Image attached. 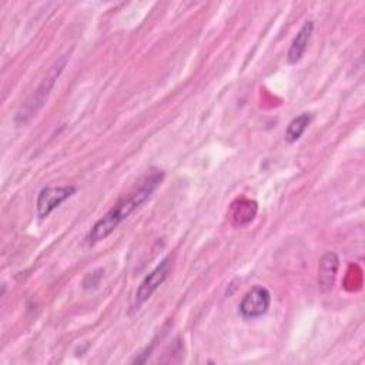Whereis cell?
<instances>
[{"instance_id": "cell-7", "label": "cell", "mask_w": 365, "mask_h": 365, "mask_svg": "<svg viewBox=\"0 0 365 365\" xmlns=\"http://www.w3.org/2000/svg\"><path fill=\"white\" fill-rule=\"evenodd\" d=\"M312 31H314V21L312 20L305 21L302 24V27L298 30V33L294 37V40L291 41L289 50L287 53V61L289 64H295L302 58L304 53L307 51V47H308L309 38L312 36Z\"/></svg>"}, {"instance_id": "cell-8", "label": "cell", "mask_w": 365, "mask_h": 365, "mask_svg": "<svg viewBox=\"0 0 365 365\" xmlns=\"http://www.w3.org/2000/svg\"><path fill=\"white\" fill-rule=\"evenodd\" d=\"M311 114L308 113H302L298 117L292 118L285 130V141L287 143H295L297 140L301 138V135L305 133V130L308 128V125L311 124Z\"/></svg>"}, {"instance_id": "cell-5", "label": "cell", "mask_w": 365, "mask_h": 365, "mask_svg": "<svg viewBox=\"0 0 365 365\" xmlns=\"http://www.w3.org/2000/svg\"><path fill=\"white\" fill-rule=\"evenodd\" d=\"M170 268H171L170 258H164L148 275H145V278L141 281V284L135 291L134 304H133L134 309L141 307L155 292V289L165 281V278L170 274Z\"/></svg>"}, {"instance_id": "cell-3", "label": "cell", "mask_w": 365, "mask_h": 365, "mask_svg": "<svg viewBox=\"0 0 365 365\" xmlns=\"http://www.w3.org/2000/svg\"><path fill=\"white\" fill-rule=\"evenodd\" d=\"M271 305V294L262 285L252 287L241 299L238 311L245 319H257L265 315Z\"/></svg>"}, {"instance_id": "cell-2", "label": "cell", "mask_w": 365, "mask_h": 365, "mask_svg": "<svg viewBox=\"0 0 365 365\" xmlns=\"http://www.w3.org/2000/svg\"><path fill=\"white\" fill-rule=\"evenodd\" d=\"M67 60H68V56L66 54V56H61V58H58V60L53 64V67L48 70L47 76L43 78V81H41V84L38 86V88H37V90L33 93V96L27 100L26 106L21 107V111H19V114H17V117H16V121H17V123H26L29 118H31V117L37 113V110H40V108L43 107V104H44V101H46V98H47L50 90L53 88L56 80H57L58 76L61 74V71H63V68H64Z\"/></svg>"}, {"instance_id": "cell-6", "label": "cell", "mask_w": 365, "mask_h": 365, "mask_svg": "<svg viewBox=\"0 0 365 365\" xmlns=\"http://www.w3.org/2000/svg\"><path fill=\"white\" fill-rule=\"evenodd\" d=\"M338 267L339 258L335 252L329 251L322 255L318 265V287L322 292H329L334 288Z\"/></svg>"}, {"instance_id": "cell-4", "label": "cell", "mask_w": 365, "mask_h": 365, "mask_svg": "<svg viewBox=\"0 0 365 365\" xmlns=\"http://www.w3.org/2000/svg\"><path fill=\"white\" fill-rule=\"evenodd\" d=\"M76 194V187L73 185H58V187H44L40 190L36 201L37 215L40 218L48 217L57 207H60L66 200Z\"/></svg>"}, {"instance_id": "cell-1", "label": "cell", "mask_w": 365, "mask_h": 365, "mask_svg": "<svg viewBox=\"0 0 365 365\" xmlns=\"http://www.w3.org/2000/svg\"><path fill=\"white\" fill-rule=\"evenodd\" d=\"M164 178V173H153L138 190L133 191L127 197L121 198L113 208H110L96 224L91 227L86 237L88 245H94L98 241L106 240L124 220H127L134 211H137L157 190Z\"/></svg>"}]
</instances>
